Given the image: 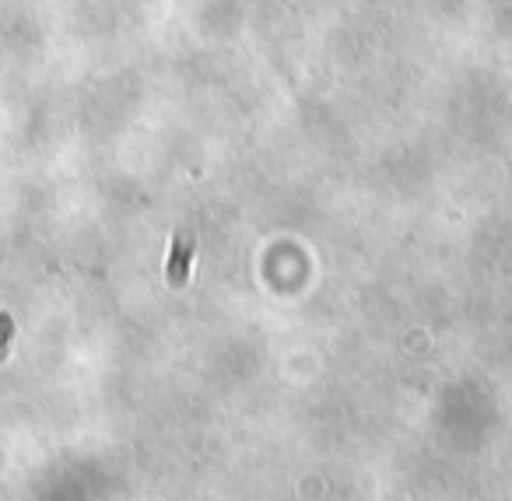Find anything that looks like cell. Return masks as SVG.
Segmentation results:
<instances>
[{
	"label": "cell",
	"instance_id": "cell-1",
	"mask_svg": "<svg viewBox=\"0 0 512 501\" xmlns=\"http://www.w3.org/2000/svg\"><path fill=\"white\" fill-rule=\"evenodd\" d=\"M190 256H193V239L190 235H179L172 242V253H169V267H165V277H169L172 288H183L186 274H190Z\"/></svg>",
	"mask_w": 512,
	"mask_h": 501
},
{
	"label": "cell",
	"instance_id": "cell-2",
	"mask_svg": "<svg viewBox=\"0 0 512 501\" xmlns=\"http://www.w3.org/2000/svg\"><path fill=\"white\" fill-rule=\"evenodd\" d=\"M8 340H11V316L0 312V361H4V354H8Z\"/></svg>",
	"mask_w": 512,
	"mask_h": 501
}]
</instances>
